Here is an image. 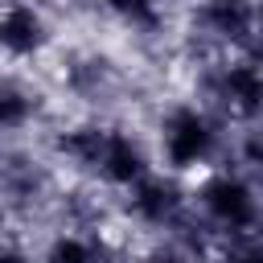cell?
<instances>
[{
    "instance_id": "6da1fadb",
    "label": "cell",
    "mask_w": 263,
    "mask_h": 263,
    "mask_svg": "<svg viewBox=\"0 0 263 263\" xmlns=\"http://www.w3.org/2000/svg\"><path fill=\"white\" fill-rule=\"evenodd\" d=\"M148 136H152L160 168H168L177 177H189V181L197 173L222 164L226 152H230V127L193 95L160 103Z\"/></svg>"
},
{
    "instance_id": "7a4b0ae2",
    "label": "cell",
    "mask_w": 263,
    "mask_h": 263,
    "mask_svg": "<svg viewBox=\"0 0 263 263\" xmlns=\"http://www.w3.org/2000/svg\"><path fill=\"white\" fill-rule=\"evenodd\" d=\"M193 214L218 242H242L263 234V189L230 160L189 181Z\"/></svg>"
},
{
    "instance_id": "3957f363",
    "label": "cell",
    "mask_w": 263,
    "mask_h": 263,
    "mask_svg": "<svg viewBox=\"0 0 263 263\" xmlns=\"http://www.w3.org/2000/svg\"><path fill=\"white\" fill-rule=\"evenodd\" d=\"M193 99H201L230 132L263 127V58L214 53L193 62Z\"/></svg>"
},
{
    "instance_id": "277c9868",
    "label": "cell",
    "mask_w": 263,
    "mask_h": 263,
    "mask_svg": "<svg viewBox=\"0 0 263 263\" xmlns=\"http://www.w3.org/2000/svg\"><path fill=\"white\" fill-rule=\"evenodd\" d=\"M62 168L45 148H33V140L4 144L0 160V197H4V222L12 230H33L37 222L53 218V205L62 197Z\"/></svg>"
},
{
    "instance_id": "5b68a950",
    "label": "cell",
    "mask_w": 263,
    "mask_h": 263,
    "mask_svg": "<svg viewBox=\"0 0 263 263\" xmlns=\"http://www.w3.org/2000/svg\"><path fill=\"white\" fill-rule=\"evenodd\" d=\"M181 33L197 53V62L214 53L263 58V25H259L255 0H189Z\"/></svg>"
},
{
    "instance_id": "8992f818",
    "label": "cell",
    "mask_w": 263,
    "mask_h": 263,
    "mask_svg": "<svg viewBox=\"0 0 263 263\" xmlns=\"http://www.w3.org/2000/svg\"><path fill=\"white\" fill-rule=\"evenodd\" d=\"M111 205H115V214H119L127 226H136L140 234L164 238V234H173V230L189 218V210H193L189 177H177V173H168V168L156 164L140 185H132L127 193L111 197Z\"/></svg>"
},
{
    "instance_id": "52a82bcc",
    "label": "cell",
    "mask_w": 263,
    "mask_h": 263,
    "mask_svg": "<svg viewBox=\"0 0 263 263\" xmlns=\"http://www.w3.org/2000/svg\"><path fill=\"white\" fill-rule=\"evenodd\" d=\"M58 86L82 115H115L127 95V74L103 49H74L62 58Z\"/></svg>"
},
{
    "instance_id": "ba28073f",
    "label": "cell",
    "mask_w": 263,
    "mask_h": 263,
    "mask_svg": "<svg viewBox=\"0 0 263 263\" xmlns=\"http://www.w3.org/2000/svg\"><path fill=\"white\" fill-rule=\"evenodd\" d=\"M156 148H152V136L136 132L132 123L123 119H107V132H103V148H99V160H95V173L86 185L103 189L107 197H119L127 193L132 185H140L152 168H156Z\"/></svg>"
},
{
    "instance_id": "9c48e42d",
    "label": "cell",
    "mask_w": 263,
    "mask_h": 263,
    "mask_svg": "<svg viewBox=\"0 0 263 263\" xmlns=\"http://www.w3.org/2000/svg\"><path fill=\"white\" fill-rule=\"evenodd\" d=\"M58 45V21L41 0H4L0 8V49L8 66H37Z\"/></svg>"
},
{
    "instance_id": "30bf717a",
    "label": "cell",
    "mask_w": 263,
    "mask_h": 263,
    "mask_svg": "<svg viewBox=\"0 0 263 263\" xmlns=\"http://www.w3.org/2000/svg\"><path fill=\"white\" fill-rule=\"evenodd\" d=\"M41 127H49V99H45V90L21 66H8L4 82H0V132H4V144L33 140Z\"/></svg>"
},
{
    "instance_id": "8fae6325",
    "label": "cell",
    "mask_w": 263,
    "mask_h": 263,
    "mask_svg": "<svg viewBox=\"0 0 263 263\" xmlns=\"http://www.w3.org/2000/svg\"><path fill=\"white\" fill-rule=\"evenodd\" d=\"M37 263H115V242L103 226L82 222H49L37 234Z\"/></svg>"
},
{
    "instance_id": "7c38bea8",
    "label": "cell",
    "mask_w": 263,
    "mask_h": 263,
    "mask_svg": "<svg viewBox=\"0 0 263 263\" xmlns=\"http://www.w3.org/2000/svg\"><path fill=\"white\" fill-rule=\"evenodd\" d=\"M95 12H103L115 29L140 37V41H152L168 29V4L164 0H90Z\"/></svg>"
},
{
    "instance_id": "4fadbf2b",
    "label": "cell",
    "mask_w": 263,
    "mask_h": 263,
    "mask_svg": "<svg viewBox=\"0 0 263 263\" xmlns=\"http://www.w3.org/2000/svg\"><path fill=\"white\" fill-rule=\"evenodd\" d=\"M132 263H201V259L189 255L185 247H177L173 238H148V242L132 255Z\"/></svg>"
},
{
    "instance_id": "5bb4252c",
    "label": "cell",
    "mask_w": 263,
    "mask_h": 263,
    "mask_svg": "<svg viewBox=\"0 0 263 263\" xmlns=\"http://www.w3.org/2000/svg\"><path fill=\"white\" fill-rule=\"evenodd\" d=\"M210 263H263V238H242V242H222Z\"/></svg>"
},
{
    "instance_id": "9a60e30c",
    "label": "cell",
    "mask_w": 263,
    "mask_h": 263,
    "mask_svg": "<svg viewBox=\"0 0 263 263\" xmlns=\"http://www.w3.org/2000/svg\"><path fill=\"white\" fill-rule=\"evenodd\" d=\"M0 263H37V247H33V238H25L21 230L8 226L4 247H0Z\"/></svg>"
},
{
    "instance_id": "2e32d148",
    "label": "cell",
    "mask_w": 263,
    "mask_h": 263,
    "mask_svg": "<svg viewBox=\"0 0 263 263\" xmlns=\"http://www.w3.org/2000/svg\"><path fill=\"white\" fill-rule=\"evenodd\" d=\"M255 8H259V25H263V0H255Z\"/></svg>"
},
{
    "instance_id": "e0dca14e",
    "label": "cell",
    "mask_w": 263,
    "mask_h": 263,
    "mask_svg": "<svg viewBox=\"0 0 263 263\" xmlns=\"http://www.w3.org/2000/svg\"><path fill=\"white\" fill-rule=\"evenodd\" d=\"M185 4H189V0H185Z\"/></svg>"
},
{
    "instance_id": "ac0fdd59",
    "label": "cell",
    "mask_w": 263,
    "mask_h": 263,
    "mask_svg": "<svg viewBox=\"0 0 263 263\" xmlns=\"http://www.w3.org/2000/svg\"><path fill=\"white\" fill-rule=\"evenodd\" d=\"M259 238H263V234H259Z\"/></svg>"
}]
</instances>
